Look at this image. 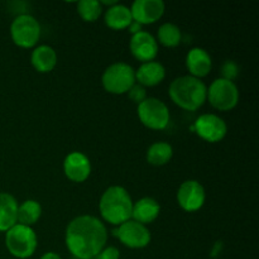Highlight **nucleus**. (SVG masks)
Listing matches in <instances>:
<instances>
[{"label":"nucleus","mask_w":259,"mask_h":259,"mask_svg":"<svg viewBox=\"0 0 259 259\" xmlns=\"http://www.w3.org/2000/svg\"><path fill=\"white\" fill-rule=\"evenodd\" d=\"M128 29H129V32L132 33V35H133V34H136V33L142 32V30H143V25L139 24V23L134 22L133 20V22L131 23V25L128 27Z\"/></svg>","instance_id":"28"},{"label":"nucleus","mask_w":259,"mask_h":259,"mask_svg":"<svg viewBox=\"0 0 259 259\" xmlns=\"http://www.w3.org/2000/svg\"><path fill=\"white\" fill-rule=\"evenodd\" d=\"M137 115L139 121L152 131H163L171 120L168 106L157 98H147L137 105Z\"/></svg>","instance_id":"8"},{"label":"nucleus","mask_w":259,"mask_h":259,"mask_svg":"<svg viewBox=\"0 0 259 259\" xmlns=\"http://www.w3.org/2000/svg\"><path fill=\"white\" fill-rule=\"evenodd\" d=\"M103 12L104 8L99 0H81L77 3V13L83 22H96Z\"/></svg>","instance_id":"24"},{"label":"nucleus","mask_w":259,"mask_h":259,"mask_svg":"<svg viewBox=\"0 0 259 259\" xmlns=\"http://www.w3.org/2000/svg\"><path fill=\"white\" fill-rule=\"evenodd\" d=\"M177 204L184 211L196 212L202 209L206 201V191L197 180H186L177 190Z\"/></svg>","instance_id":"11"},{"label":"nucleus","mask_w":259,"mask_h":259,"mask_svg":"<svg viewBox=\"0 0 259 259\" xmlns=\"http://www.w3.org/2000/svg\"><path fill=\"white\" fill-rule=\"evenodd\" d=\"M186 68L189 75L196 78H204L211 72L212 60L206 50L201 47H194L186 55Z\"/></svg>","instance_id":"15"},{"label":"nucleus","mask_w":259,"mask_h":259,"mask_svg":"<svg viewBox=\"0 0 259 259\" xmlns=\"http://www.w3.org/2000/svg\"><path fill=\"white\" fill-rule=\"evenodd\" d=\"M42 217V205L37 200L28 199L18 205V224L33 228Z\"/></svg>","instance_id":"21"},{"label":"nucleus","mask_w":259,"mask_h":259,"mask_svg":"<svg viewBox=\"0 0 259 259\" xmlns=\"http://www.w3.org/2000/svg\"><path fill=\"white\" fill-rule=\"evenodd\" d=\"M207 86L200 78L190 75L176 77L168 88L169 99L186 111H196L206 103Z\"/></svg>","instance_id":"3"},{"label":"nucleus","mask_w":259,"mask_h":259,"mask_svg":"<svg viewBox=\"0 0 259 259\" xmlns=\"http://www.w3.org/2000/svg\"><path fill=\"white\" fill-rule=\"evenodd\" d=\"M5 247L13 257L30 258L38 247V238L34 229L22 224H15L5 233Z\"/></svg>","instance_id":"4"},{"label":"nucleus","mask_w":259,"mask_h":259,"mask_svg":"<svg viewBox=\"0 0 259 259\" xmlns=\"http://www.w3.org/2000/svg\"><path fill=\"white\" fill-rule=\"evenodd\" d=\"M132 22L133 18H132L131 8L120 3H116L113 7L108 8L104 13V23L106 27L113 30L128 29Z\"/></svg>","instance_id":"19"},{"label":"nucleus","mask_w":259,"mask_h":259,"mask_svg":"<svg viewBox=\"0 0 259 259\" xmlns=\"http://www.w3.org/2000/svg\"><path fill=\"white\" fill-rule=\"evenodd\" d=\"M136 83V70L126 62H114L104 70L101 85L113 95H123Z\"/></svg>","instance_id":"5"},{"label":"nucleus","mask_w":259,"mask_h":259,"mask_svg":"<svg viewBox=\"0 0 259 259\" xmlns=\"http://www.w3.org/2000/svg\"><path fill=\"white\" fill-rule=\"evenodd\" d=\"M126 94H128V98L131 99L133 103H136L137 105H139L141 103H143V101L148 98V96H147L146 88H143V86L139 85V83H137V82L134 83L131 89H129V91Z\"/></svg>","instance_id":"25"},{"label":"nucleus","mask_w":259,"mask_h":259,"mask_svg":"<svg viewBox=\"0 0 259 259\" xmlns=\"http://www.w3.org/2000/svg\"><path fill=\"white\" fill-rule=\"evenodd\" d=\"M133 200L128 190L123 186L108 187L103 192L99 201V211L101 218L108 224L119 227L132 219Z\"/></svg>","instance_id":"2"},{"label":"nucleus","mask_w":259,"mask_h":259,"mask_svg":"<svg viewBox=\"0 0 259 259\" xmlns=\"http://www.w3.org/2000/svg\"><path fill=\"white\" fill-rule=\"evenodd\" d=\"M156 40L157 43H159V45L166 48L177 47L182 40L181 29L175 23H163V24L159 25Z\"/></svg>","instance_id":"23"},{"label":"nucleus","mask_w":259,"mask_h":259,"mask_svg":"<svg viewBox=\"0 0 259 259\" xmlns=\"http://www.w3.org/2000/svg\"><path fill=\"white\" fill-rule=\"evenodd\" d=\"M40 24L33 15L23 13L17 15L10 24V37L17 47L34 48L40 39Z\"/></svg>","instance_id":"6"},{"label":"nucleus","mask_w":259,"mask_h":259,"mask_svg":"<svg viewBox=\"0 0 259 259\" xmlns=\"http://www.w3.org/2000/svg\"><path fill=\"white\" fill-rule=\"evenodd\" d=\"M239 89L234 81L215 78L207 88L206 101L218 111H230L239 104Z\"/></svg>","instance_id":"7"},{"label":"nucleus","mask_w":259,"mask_h":259,"mask_svg":"<svg viewBox=\"0 0 259 259\" xmlns=\"http://www.w3.org/2000/svg\"><path fill=\"white\" fill-rule=\"evenodd\" d=\"M108 243L105 223L94 215H78L68 223L65 244L77 259H94Z\"/></svg>","instance_id":"1"},{"label":"nucleus","mask_w":259,"mask_h":259,"mask_svg":"<svg viewBox=\"0 0 259 259\" xmlns=\"http://www.w3.org/2000/svg\"><path fill=\"white\" fill-rule=\"evenodd\" d=\"M63 174L70 181L82 184L91 175L90 158L85 153L73 151L68 153L63 159Z\"/></svg>","instance_id":"14"},{"label":"nucleus","mask_w":259,"mask_h":259,"mask_svg":"<svg viewBox=\"0 0 259 259\" xmlns=\"http://www.w3.org/2000/svg\"><path fill=\"white\" fill-rule=\"evenodd\" d=\"M129 50H131L132 56L141 63L151 62L156 60L158 55V43H157L156 37H153L151 33L142 30L131 37Z\"/></svg>","instance_id":"12"},{"label":"nucleus","mask_w":259,"mask_h":259,"mask_svg":"<svg viewBox=\"0 0 259 259\" xmlns=\"http://www.w3.org/2000/svg\"><path fill=\"white\" fill-rule=\"evenodd\" d=\"M58 57L55 48L48 45L35 46L30 53V63L39 73H48L57 66Z\"/></svg>","instance_id":"18"},{"label":"nucleus","mask_w":259,"mask_h":259,"mask_svg":"<svg viewBox=\"0 0 259 259\" xmlns=\"http://www.w3.org/2000/svg\"><path fill=\"white\" fill-rule=\"evenodd\" d=\"M129 8L134 22L142 25L158 22L166 12V4L162 0H136Z\"/></svg>","instance_id":"13"},{"label":"nucleus","mask_w":259,"mask_h":259,"mask_svg":"<svg viewBox=\"0 0 259 259\" xmlns=\"http://www.w3.org/2000/svg\"><path fill=\"white\" fill-rule=\"evenodd\" d=\"M114 235L124 247L131 249H143L148 247L152 240L151 230L148 227L132 219L116 227Z\"/></svg>","instance_id":"9"},{"label":"nucleus","mask_w":259,"mask_h":259,"mask_svg":"<svg viewBox=\"0 0 259 259\" xmlns=\"http://www.w3.org/2000/svg\"><path fill=\"white\" fill-rule=\"evenodd\" d=\"M174 157V148L167 142H154L148 147L146 153V159L149 164L156 167L164 166L169 163Z\"/></svg>","instance_id":"22"},{"label":"nucleus","mask_w":259,"mask_h":259,"mask_svg":"<svg viewBox=\"0 0 259 259\" xmlns=\"http://www.w3.org/2000/svg\"><path fill=\"white\" fill-rule=\"evenodd\" d=\"M120 258V252L116 247L109 245V247L103 248L98 255L94 259H119Z\"/></svg>","instance_id":"27"},{"label":"nucleus","mask_w":259,"mask_h":259,"mask_svg":"<svg viewBox=\"0 0 259 259\" xmlns=\"http://www.w3.org/2000/svg\"><path fill=\"white\" fill-rule=\"evenodd\" d=\"M239 75V67L234 61H225L224 65L222 66V78L225 80L234 81Z\"/></svg>","instance_id":"26"},{"label":"nucleus","mask_w":259,"mask_h":259,"mask_svg":"<svg viewBox=\"0 0 259 259\" xmlns=\"http://www.w3.org/2000/svg\"><path fill=\"white\" fill-rule=\"evenodd\" d=\"M194 131L207 143H219L227 137L228 124L218 114L206 113L195 120Z\"/></svg>","instance_id":"10"},{"label":"nucleus","mask_w":259,"mask_h":259,"mask_svg":"<svg viewBox=\"0 0 259 259\" xmlns=\"http://www.w3.org/2000/svg\"><path fill=\"white\" fill-rule=\"evenodd\" d=\"M18 201L9 192H0V233H7L18 224Z\"/></svg>","instance_id":"20"},{"label":"nucleus","mask_w":259,"mask_h":259,"mask_svg":"<svg viewBox=\"0 0 259 259\" xmlns=\"http://www.w3.org/2000/svg\"><path fill=\"white\" fill-rule=\"evenodd\" d=\"M166 78V68L158 61L141 63L136 70V82L143 88H154Z\"/></svg>","instance_id":"17"},{"label":"nucleus","mask_w":259,"mask_h":259,"mask_svg":"<svg viewBox=\"0 0 259 259\" xmlns=\"http://www.w3.org/2000/svg\"><path fill=\"white\" fill-rule=\"evenodd\" d=\"M161 214V205L153 197H142V199L133 201L132 209V220L148 227L153 222L158 219Z\"/></svg>","instance_id":"16"},{"label":"nucleus","mask_w":259,"mask_h":259,"mask_svg":"<svg viewBox=\"0 0 259 259\" xmlns=\"http://www.w3.org/2000/svg\"><path fill=\"white\" fill-rule=\"evenodd\" d=\"M39 259H62L60 254H57L56 252H47L45 254H42V257Z\"/></svg>","instance_id":"29"}]
</instances>
